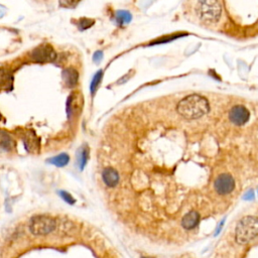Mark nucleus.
<instances>
[{
  "instance_id": "f257e3e1",
  "label": "nucleus",
  "mask_w": 258,
  "mask_h": 258,
  "mask_svg": "<svg viewBox=\"0 0 258 258\" xmlns=\"http://www.w3.org/2000/svg\"><path fill=\"white\" fill-rule=\"evenodd\" d=\"M178 113L188 120L199 119L210 110L208 100L198 94L189 95L180 100L177 107Z\"/></svg>"
},
{
  "instance_id": "f03ea898",
  "label": "nucleus",
  "mask_w": 258,
  "mask_h": 258,
  "mask_svg": "<svg viewBox=\"0 0 258 258\" xmlns=\"http://www.w3.org/2000/svg\"><path fill=\"white\" fill-rule=\"evenodd\" d=\"M258 236V218L254 216H246L242 218L235 231V239L239 244H245Z\"/></svg>"
},
{
  "instance_id": "7ed1b4c3",
  "label": "nucleus",
  "mask_w": 258,
  "mask_h": 258,
  "mask_svg": "<svg viewBox=\"0 0 258 258\" xmlns=\"http://www.w3.org/2000/svg\"><path fill=\"white\" fill-rule=\"evenodd\" d=\"M196 11L204 22L214 23L220 20L222 6L219 0H199Z\"/></svg>"
},
{
  "instance_id": "20e7f679",
  "label": "nucleus",
  "mask_w": 258,
  "mask_h": 258,
  "mask_svg": "<svg viewBox=\"0 0 258 258\" xmlns=\"http://www.w3.org/2000/svg\"><path fill=\"white\" fill-rule=\"evenodd\" d=\"M56 220L48 215H37L29 221V230L34 235H48L56 230Z\"/></svg>"
},
{
  "instance_id": "39448f33",
  "label": "nucleus",
  "mask_w": 258,
  "mask_h": 258,
  "mask_svg": "<svg viewBox=\"0 0 258 258\" xmlns=\"http://www.w3.org/2000/svg\"><path fill=\"white\" fill-rule=\"evenodd\" d=\"M30 58L36 63H51L57 59V54L51 45L44 44L34 50Z\"/></svg>"
},
{
  "instance_id": "423d86ee",
  "label": "nucleus",
  "mask_w": 258,
  "mask_h": 258,
  "mask_svg": "<svg viewBox=\"0 0 258 258\" xmlns=\"http://www.w3.org/2000/svg\"><path fill=\"white\" fill-rule=\"evenodd\" d=\"M214 187L218 194L227 195L230 194L234 190L235 181L232 176H230L229 174H223L216 179Z\"/></svg>"
},
{
  "instance_id": "0eeeda50",
  "label": "nucleus",
  "mask_w": 258,
  "mask_h": 258,
  "mask_svg": "<svg viewBox=\"0 0 258 258\" xmlns=\"http://www.w3.org/2000/svg\"><path fill=\"white\" fill-rule=\"evenodd\" d=\"M250 113L249 111L242 105H237L230 110L229 119L231 122L236 125H244L249 120Z\"/></svg>"
},
{
  "instance_id": "6e6552de",
  "label": "nucleus",
  "mask_w": 258,
  "mask_h": 258,
  "mask_svg": "<svg viewBox=\"0 0 258 258\" xmlns=\"http://www.w3.org/2000/svg\"><path fill=\"white\" fill-rule=\"evenodd\" d=\"M102 179L108 187L114 188L119 183V174L113 168H106L102 172Z\"/></svg>"
},
{
  "instance_id": "1a4fd4ad",
  "label": "nucleus",
  "mask_w": 258,
  "mask_h": 258,
  "mask_svg": "<svg viewBox=\"0 0 258 258\" xmlns=\"http://www.w3.org/2000/svg\"><path fill=\"white\" fill-rule=\"evenodd\" d=\"M199 221H200V215L197 213V212L192 211L184 216L183 220H181V225H183L185 229L191 230L194 229L195 227L199 224Z\"/></svg>"
},
{
  "instance_id": "9d476101",
  "label": "nucleus",
  "mask_w": 258,
  "mask_h": 258,
  "mask_svg": "<svg viewBox=\"0 0 258 258\" xmlns=\"http://www.w3.org/2000/svg\"><path fill=\"white\" fill-rule=\"evenodd\" d=\"M78 79H79V74L77 70L70 68L63 72V80L68 87L71 88L75 87L78 83Z\"/></svg>"
},
{
  "instance_id": "9b49d317",
  "label": "nucleus",
  "mask_w": 258,
  "mask_h": 258,
  "mask_svg": "<svg viewBox=\"0 0 258 258\" xmlns=\"http://www.w3.org/2000/svg\"><path fill=\"white\" fill-rule=\"evenodd\" d=\"M70 161V158L66 154H60L57 157H54L48 160V162L58 166V168H63V166L67 165Z\"/></svg>"
},
{
  "instance_id": "f8f14e48",
  "label": "nucleus",
  "mask_w": 258,
  "mask_h": 258,
  "mask_svg": "<svg viewBox=\"0 0 258 258\" xmlns=\"http://www.w3.org/2000/svg\"><path fill=\"white\" fill-rule=\"evenodd\" d=\"M132 20V17L131 14L126 11V10H119L117 11L116 13V20L117 22L120 24V25H124V24H127L131 21Z\"/></svg>"
},
{
  "instance_id": "ddd939ff",
  "label": "nucleus",
  "mask_w": 258,
  "mask_h": 258,
  "mask_svg": "<svg viewBox=\"0 0 258 258\" xmlns=\"http://www.w3.org/2000/svg\"><path fill=\"white\" fill-rule=\"evenodd\" d=\"M11 144H12V140L9 134L6 133L5 131L0 130V146L5 149H9L11 147Z\"/></svg>"
},
{
  "instance_id": "4468645a",
  "label": "nucleus",
  "mask_w": 258,
  "mask_h": 258,
  "mask_svg": "<svg viewBox=\"0 0 258 258\" xmlns=\"http://www.w3.org/2000/svg\"><path fill=\"white\" fill-rule=\"evenodd\" d=\"M88 157H89V150L87 148H81L79 150V153L77 155V160L79 163L80 169L83 170L84 166L86 165V162L88 160Z\"/></svg>"
},
{
  "instance_id": "2eb2a0df",
  "label": "nucleus",
  "mask_w": 258,
  "mask_h": 258,
  "mask_svg": "<svg viewBox=\"0 0 258 258\" xmlns=\"http://www.w3.org/2000/svg\"><path fill=\"white\" fill-rule=\"evenodd\" d=\"M102 78H103V71L101 70V71H98V72L96 73V75L93 77L92 82H91V87H90V89H91V93L94 94V93L96 92L97 89H98V87H99V85L101 84Z\"/></svg>"
},
{
  "instance_id": "dca6fc26",
  "label": "nucleus",
  "mask_w": 258,
  "mask_h": 258,
  "mask_svg": "<svg viewBox=\"0 0 258 258\" xmlns=\"http://www.w3.org/2000/svg\"><path fill=\"white\" fill-rule=\"evenodd\" d=\"M185 35H175V36H171V37H166V38H163V39H160V40H157L156 41L151 42V44H157V43H163V42H168V41H172L176 39H179V38H181L184 37Z\"/></svg>"
},
{
  "instance_id": "f3484780",
  "label": "nucleus",
  "mask_w": 258,
  "mask_h": 258,
  "mask_svg": "<svg viewBox=\"0 0 258 258\" xmlns=\"http://www.w3.org/2000/svg\"><path fill=\"white\" fill-rule=\"evenodd\" d=\"M59 194H60V197H62V199L64 200V201H66L67 203H69V204H71V205H73V204H75V199L73 198V197H72V195H70L68 192H65V191H60V192H59Z\"/></svg>"
},
{
  "instance_id": "a211bd4d",
  "label": "nucleus",
  "mask_w": 258,
  "mask_h": 258,
  "mask_svg": "<svg viewBox=\"0 0 258 258\" xmlns=\"http://www.w3.org/2000/svg\"><path fill=\"white\" fill-rule=\"evenodd\" d=\"M94 23V20H89V19H83L80 20L79 22V26H80V29L81 30H84V29H87L89 27H91L93 25Z\"/></svg>"
},
{
  "instance_id": "6ab92c4d",
  "label": "nucleus",
  "mask_w": 258,
  "mask_h": 258,
  "mask_svg": "<svg viewBox=\"0 0 258 258\" xmlns=\"http://www.w3.org/2000/svg\"><path fill=\"white\" fill-rule=\"evenodd\" d=\"M80 0H60V4L63 7H71L76 3H78Z\"/></svg>"
},
{
  "instance_id": "aec40b11",
  "label": "nucleus",
  "mask_w": 258,
  "mask_h": 258,
  "mask_svg": "<svg viewBox=\"0 0 258 258\" xmlns=\"http://www.w3.org/2000/svg\"><path fill=\"white\" fill-rule=\"evenodd\" d=\"M102 56H103V54H102L101 52H96V53H95V55H94V57H93L94 62H96V63H99L100 60H102Z\"/></svg>"
},
{
  "instance_id": "412c9836",
  "label": "nucleus",
  "mask_w": 258,
  "mask_h": 258,
  "mask_svg": "<svg viewBox=\"0 0 258 258\" xmlns=\"http://www.w3.org/2000/svg\"><path fill=\"white\" fill-rule=\"evenodd\" d=\"M253 197H254V195H253V192L251 191V192H248L245 196H244V199L245 200H249V199H253Z\"/></svg>"
},
{
  "instance_id": "4be33fe9",
  "label": "nucleus",
  "mask_w": 258,
  "mask_h": 258,
  "mask_svg": "<svg viewBox=\"0 0 258 258\" xmlns=\"http://www.w3.org/2000/svg\"><path fill=\"white\" fill-rule=\"evenodd\" d=\"M144 258H150V257H144Z\"/></svg>"
}]
</instances>
